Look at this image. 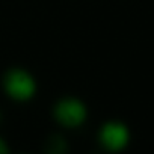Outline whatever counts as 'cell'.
I'll use <instances>...</instances> for the list:
<instances>
[{
	"instance_id": "obj_4",
	"label": "cell",
	"mask_w": 154,
	"mask_h": 154,
	"mask_svg": "<svg viewBox=\"0 0 154 154\" xmlns=\"http://www.w3.org/2000/svg\"><path fill=\"white\" fill-rule=\"evenodd\" d=\"M5 152H8V146H6V143L3 142V139L0 137V154H5Z\"/></svg>"
},
{
	"instance_id": "obj_2",
	"label": "cell",
	"mask_w": 154,
	"mask_h": 154,
	"mask_svg": "<svg viewBox=\"0 0 154 154\" xmlns=\"http://www.w3.org/2000/svg\"><path fill=\"white\" fill-rule=\"evenodd\" d=\"M53 116L60 125L68 128H75V127H80L86 121L88 110L83 101L72 97H66L59 100L54 104Z\"/></svg>"
},
{
	"instance_id": "obj_3",
	"label": "cell",
	"mask_w": 154,
	"mask_h": 154,
	"mask_svg": "<svg viewBox=\"0 0 154 154\" xmlns=\"http://www.w3.org/2000/svg\"><path fill=\"white\" fill-rule=\"evenodd\" d=\"M98 142L106 151H122L130 143V130L121 121H107L98 131Z\"/></svg>"
},
{
	"instance_id": "obj_1",
	"label": "cell",
	"mask_w": 154,
	"mask_h": 154,
	"mask_svg": "<svg viewBox=\"0 0 154 154\" xmlns=\"http://www.w3.org/2000/svg\"><path fill=\"white\" fill-rule=\"evenodd\" d=\"M3 89L9 98L15 101H27L36 92V82L26 69L12 68L3 75Z\"/></svg>"
}]
</instances>
